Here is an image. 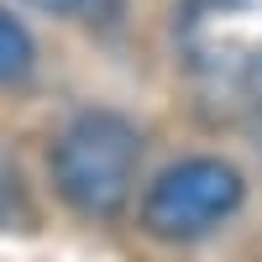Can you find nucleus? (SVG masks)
Masks as SVG:
<instances>
[{"instance_id": "nucleus-4", "label": "nucleus", "mask_w": 262, "mask_h": 262, "mask_svg": "<svg viewBox=\"0 0 262 262\" xmlns=\"http://www.w3.org/2000/svg\"><path fill=\"white\" fill-rule=\"evenodd\" d=\"M27 69H32V37L16 16L0 11V84L27 79Z\"/></svg>"}, {"instance_id": "nucleus-5", "label": "nucleus", "mask_w": 262, "mask_h": 262, "mask_svg": "<svg viewBox=\"0 0 262 262\" xmlns=\"http://www.w3.org/2000/svg\"><path fill=\"white\" fill-rule=\"evenodd\" d=\"M32 6H37V11H58V16H63V11H84L90 0H32Z\"/></svg>"}, {"instance_id": "nucleus-1", "label": "nucleus", "mask_w": 262, "mask_h": 262, "mask_svg": "<svg viewBox=\"0 0 262 262\" xmlns=\"http://www.w3.org/2000/svg\"><path fill=\"white\" fill-rule=\"evenodd\" d=\"M137 158H142V137L126 116L84 111L53 142L58 194L84 215H116L131 194V179H137Z\"/></svg>"}, {"instance_id": "nucleus-2", "label": "nucleus", "mask_w": 262, "mask_h": 262, "mask_svg": "<svg viewBox=\"0 0 262 262\" xmlns=\"http://www.w3.org/2000/svg\"><path fill=\"white\" fill-rule=\"evenodd\" d=\"M173 32L200 79H262V0H184Z\"/></svg>"}, {"instance_id": "nucleus-3", "label": "nucleus", "mask_w": 262, "mask_h": 262, "mask_svg": "<svg viewBox=\"0 0 262 262\" xmlns=\"http://www.w3.org/2000/svg\"><path fill=\"white\" fill-rule=\"evenodd\" d=\"M236 205H242V173L221 158H189L147 189L142 221L152 236L194 242V236L215 231L221 221H231Z\"/></svg>"}]
</instances>
